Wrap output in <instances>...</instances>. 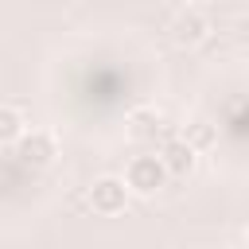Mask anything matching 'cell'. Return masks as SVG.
Instances as JSON below:
<instances>
[{
	"mask_svg": "<svg viewBox=\"0 0 249 249\" xmlns=\"http://www.w3.org/2000/svg\"><path fill=\"white\" fill-rule=\"evenodd\" d=\"M4 167H8V148H0V175H4Z\"/></svg>",
	"mask_w": 249,
	"mask_h": 249,
	"instance_id": "9c48e42d",
	"label": "cell"
},
{
	"mask_svg": "<svg viewBox=\"0 0 249 249\" xmlns=\"http://www.w3.org/2000/svg\"><path fill=\"white\" fill-rule=\"evenodd\" d=\"M183 4H202V0H183Z\"/></svg>",
	"mask_w": 249,
	"mask_h": 249,
	"instance_id": "30bf717a",
	"label": "cell"
},
{
	"mask_svg": "<svg viewBox=\"0 0 249 249\" xmlns=\"http://www.w3.org/2000/svg\"><path fill=\"white\" fill-rule=\"evenodd\" d=\"M27 132V121L16 105H0V148H12L19 136Z\"/></svg>",
	"mask_w": 249,
	"mask_h": 249,
	"instance_id": "52a82bcc",
	"label": "cell"
},
{
	"mask_svg": "<svg viewBox=\"0 0 249 249\" xmlns=\"http://www.w3.org/2000/svg\"><path fill=\"white\" fill-rule=\"evenodd\" d=\"M167 179H171V171L163 167L160 152H140V156H132V160L124 163V183H128V191L140 195V198H152L156 191H163Z\"/></svg>",
	"mask_w": 249,
	"mask_h": 249,
	"instance_id": "6da1fadb",
	"label": "cell"
},
{
	"mask_svg": "<svg viewBox=\"0 0 249 249\" xmlns=\"http://www.w3.org/2000/svg\"><path fill=\"white\" fill-rule=\"evenodd\" d=\"M12 152H16V160H19L23 167H51L54 156H58V140H54L47 128H27V132L12 144Z\"/></svg>",
	"mask_w": 249,
	"mask_h": 249,
	"instance_id": "277c9868",
	"label": "cell"
},
{
	"mask_svg": "<svg viewBox=\"0 0 249 249\" xmlns=\"http://www.w3.org/2000/svg\"><path fill=\"white\" fill-rule=\"evenodd\" d=\"M124 132H128V140H136V144H156V140L171 136V124L163 121V113H160L156 105H140V109H132V113L124 117Z\"/></svg>",
	"mask_w": 249,
	"mask_h": 249,
	"instance_id": "5b68a950",
	"label": "cell"
},
{
	"mask_svg": "<svg viewBox=\"0 0 249 249\" xmlns=\"http://www.w3.org/2000/svg\"><path fill=\"white\" fill-rule=\"evenodd\" d=\"M160 160H163V167L171 171V179H183V175H191L195 171V163H198V148L179 132H171V136H163L160 140Z\"/></svg>",
	"mask_w": 249,
	"mask_h": 249,
	"instance_id": "8992f818",
	"label": "cell"
},
{
	"mask_svg": "<svg viewBox=\"0 0 249 249\" xmlns=\"http://www.w3.org/2000/svg\"><path fill=\"white\" fill-rule=\"evenodd\" d=\"M171 39H175V47H202L206 39H210V31H214V23H210V16L198 8V4H183L175 16H171Z\"/></svg>",
	"mask_w": 249,
	"mask_h": 249,
	"instance_id": "7a4b0ae2",
	"label": "cell"
},
{
	"mask_svg": "<svg viewBox=\"0 0 249 249\" xmlns=\"http://www.w3.org/2000/svg\"><path fill=\"white\" fill-rule=\"evenodd\" d=\"M128 195H132V191H128L124 175H101V179H93V187H89V210L101 214V218H117V214H124Z\"/></svg>",
	"mask_w": 249,
	"mask_h": 249,
	"instance_id": "3957f363",
	"label": "cell"
},
{
	"mask_svg": "<svg viewBox=\"0 0 249 249\" xmlns=\"http://www.w3.org/2000/svg\"><path fill=\"white\" fill-rule=\"evenodd\" d=\"M183 136H187V140H191L198 152H210V148L218 144V128H214L206 117H195V121H187V124H183Z\"/></svg>",
	"mask_w": 249,
	"mask_h": 249,
	"instance_id": "ba28073f",
	"label": "cell"
}]
</instances>
